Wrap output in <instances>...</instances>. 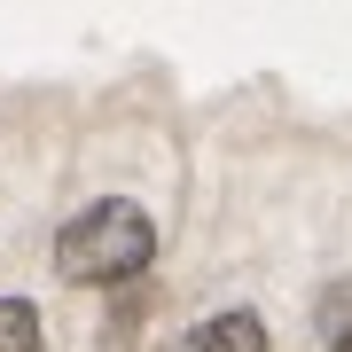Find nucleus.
<instances>
[{
    "label": "nucleus",
    "mask_w": 352,
    "mask_h": 352,
    "mask_svg": "<svg viewBox=\"0 0 352 352\" xmlns=\"http://www.w3.org/2000/svg\"><path fill=\"white\" fill-rule=\"evenodd\" d=\"M149 251H157V227H149V212L141 204H87L63 235H55V266H63L71 282H133L141 266H149Z\"/></svg>",
    "instance_id": "nucleus-1"
},
{
    "label": "nucleus",
    "mask_w": 352,
    "mask_h": 352,
    "mask_svg": "<svg viewBox=\"0 0 352 352\" xmlns=\"http://www.w3.org/2000/svg\"><path fill=\"white\" fill-rule=\"evenodd\" d=\"M180 352H266V321L258 314H212Z\"/></svg>",
    "instance_id": "nucleus-2"
},
{
    "label": "nucleus",
    "mask_w": 352,
    "mask_h": 352,
    "mask_svg": "<svg viewBox=\"0 0 352 352\" xmlns=\"http://www.w3.org/2000/svg\"><path fill=\"white\" fill-rule=\"evenodd\" d=\"M0 352H39V314L24 298H0Z\"/></svg>",
    "instance_id": "nucleus-3"
},
{
    "label": "nucleus",
    "mask_w": 352,
    "mask_h": 352,
    "mask_svg": "<svg viewBox=\"0 0 352 352\" xmlns=\"http://www.w3.org/2000/svg\"><path fill=\"white\" fill-rule=\"evenodd\" d=\"M337 352H352V329H344V337H337Z\"/></svg>",
    "instance_id": "nucleus-4"
}]
</instances>
